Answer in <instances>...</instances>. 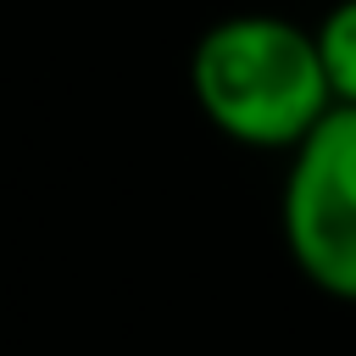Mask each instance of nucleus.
I'll use <instances>...</instances> for the list:
<instances>
[{
    "instance_id": "f257e3e1",
    "label": "nucleus",
    "mask_w": 356,
    "mask_h": 356,
    "mask_svg": "<svg viewBox=\"0 0 356 356\" xmlns=\"http://www.w3.org/2000/svg\"><path fill=\"white\" fill-rule=\"evenodd\" d=\"M189 89L206 122L250 150H295L334 111L317 33L273 11L211 22L189 56Z\"/></svg>"
},
{
    "instance_id": "f03ea898",
    "label": "nucleus",
    "mask_w": 356,
    "mask_h": 356,
    "mask_svg": "<svg viewBox=\"0 0 356 356\" xmlns=\"http://www.w3.org/2000/svg\"><path fill=\"white\" fill-rule=\"evenodd\" d=\"M278 217L300 278L356 306V106H334L289 150Z\"/></svg>"
},
{
    "instance_id": "7ed1b4c3",
    "label": "nucleus",
    "mask_w": 356,
    "mask_h": 356,
    "mask_svg": "<svg viewBox=\"0 0 356 356\" xmlns=\"http://www.w3.org/2000/svg\"><path fill=\"white\" fill-rule=\"evenodd\" d=\"M312 33H317V56H323L334 106H356V0L328 6V17Z\"/></svg>"
}]
</instances>
